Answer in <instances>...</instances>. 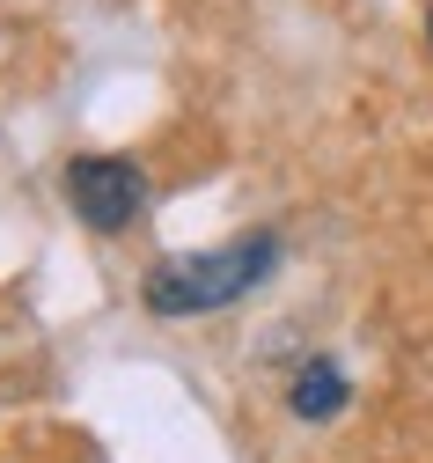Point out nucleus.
Instances as JSON below:
<instances>
[{
  "mask_svg": "<svg viewBox=\"0 0 433 463\" xmlns=\"http://www.w3.org/2000/svg\"><path fill=\"white\" fill-rule=\"evenodd\" d=\"M345 375H338V361H308L301 375H294V390H287V404H294V420H338L345 412Z\"/></svg>",
  "mask_w": 433,
  "mask_h": 463,
  "instance_id": "nucleus-3",
  "label": "nucleus"
},
{
  "mask_svg": "<svg viewBox=\"0 0 433 463\" xmlns=\"http://www.w3.org/2000/svg\"><path fill=\"white\" fill-rule=\"evenodd\" d=\"M426 37H433V8H426Z\"/></svg>",
  "mask_w": 433,
  "mask_h": 463,
  "instance_id": "nucleus-4",
  "label": "nucleus"
},
{
  "mask_svg": "<svg viewBox=\"0 0 433 463\" xmlns=\"http://www.w3.org/2000/svg\"><path fill=\"white\" fill-rule=\"evenodd\" d=\"M272 258H279L272 236H235L221 250H199V258H162L140 279V302L155 317H213V309L250 295V287L272 272Z\"/></svg>",
  "mask_w": 433,
  "mask_h": 463,
  "instance_id": "nucleus-1",
  "label": "nucleus"
},
{
  "mask_svg": "<svg viewBox=\"0 0 433 463\" xmlns=\"http://www.w3.org/2000/svg\"><path fill=\"white\" fill-rule=\"evenodd\" d=\"M59 184H67V206L96 228V236H118V228L140 213V199H147L140 162H126V155H74Z\"/></svg>",
  "mask_w": 433,
  "mask_h": 463,
  "instance_id": "nucleus-2",
  "label": "nucleus"
}]
</instances>
